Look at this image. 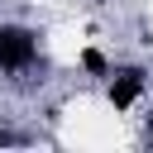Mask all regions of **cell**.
<instances>
[{
  "mask_svg": "<svg viewBox=\"0 0 153 153\" xmlns=\"http://www.w3.org/2000/svg\"><path fill=\"white\" fill-rule=\"evenodd\" d=\"M139 120H143V139H148V143H153V100H148V110H143V115H139Z\"/></svg>",
  "mask_w": 153,
  "mask_h": 153,
  "instance_id": "obj_1",
  "label": "cell"
}]
</instances>
